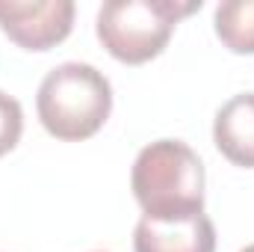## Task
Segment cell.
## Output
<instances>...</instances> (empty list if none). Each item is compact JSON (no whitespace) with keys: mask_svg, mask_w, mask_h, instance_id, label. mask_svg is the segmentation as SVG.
<instances>
[{"mask_svg":"<svg viewBox=\"0 0 254 252\" xmlns=\"http://www.w3.org/2000/svg\"><path fill=\"white\" fill-rule=\"evenodd\" d=\"M142 217L175 223L204 214V163L181 139L148 142L130 172Z\"/></svg>","mask_w":254,"mask_h":252,"instance_id":"6da1fadb","label":"cell"},{"mask_svg":"<svg viewBox=\"0 0 254 252\" xmlns=\"http://www.w3.org/2000/svg\"><path fill=\"white\" fill-rule=\"evenodd\" d=\"M36 110L42 127L63 139L80 142L95 136L113 113V86L104 71L89 63H63L39 83Z\"/></svg>","mask_w":254,"mask_h":252,"instance_id":"7a4b0ae2","label":"cell"},{"mask_svg":"<svg viewBox=\"0 0 254 252\" xmlns=\"http://www.w3.org/2000/svg\"><path fill=\"white\" fill-rule=\"evenodd\" d=\"M201 9V0H107L98 9L95 33L110 57L142 65L160 57L181 18Z\"/></svg>","mask_w":254,"mask_h":252,"instance_id":"3957f363","label":"cell"},{"mask_svg":"<svg viewBox=\"0 0 254 252\" xmlns=\"http://www.w3.org/2000/svg\"><path fill=\"white\" fill-rule=\"evenodd\" d=\"M71 0H0V30L24 51H51L71 36Z\"/></svg>","mask_w":254,"mask_h":252,"instance_id":"277c9868","label":"cell"},{"mask_svg":"<svg viewBox=\"0 0 254 252\" xmlns=\"http://www.w3.org/2000/svg\"><path fill=\"white\" fill-rule=\"evenodd\" d=\"M133 252H216V226L207 214L175 223L142 217L133 229Z\"/></svg>","mask_w":254,"mask_h":252,"instance_id":"5b68a950","label":"cell"},{"mask_svg":"<svg viewBox=\"0 0 254 252\" xmlns=\"http://www.w3.org/2000/svg\"><path fill=\"white\" fill-rule=\"evenodd\" d=\"M213 142L234 166L254 169V92L234 95L213 119Z\"/></svg>","mask_w":254,"mask_h":252,"instance_id":"8992f818","label":"cell"},{"mask_svg":"<svg viewBox=\"0 0 254 252\" xmlns=\"http://www.w3.org/2000/svg\"><path fill=\"white\" fill-rule=\"evenodd\" d=\"M216 36L234 54H254V0H222L213 15Z\"/></svg>","mask_w":254,"mask_h":252,"instance_id":"52a82bcc","label":"cell"},{"mask_svg":"<svg viewBox=\"0 0 254 252\" xmlns=\"http://www.w3.org/2000/svg\"><path fill=\"white\" fill-rule=\"evenodd\" d=\"M21 133H24V110L18 98L0 89V157L18 145Z\"/></svg>","mask_w":254,"mask_h":252,"instance_id":"ba28073f","label":"cell"},{"mask_svg":"<svg viewBox=\"0 0 254 252\" xmlns=\"http://www.w3.org/2000/svg\"><path fill=\"white\" fill-rule=\"evenodd\" d=\"M240 252H254V244H249V247H246V250H240Z\"/></svg>","mask_w":254,"mask_h":252,"instance_id":"9c48e42d","label":"cell"}]
</instances>
